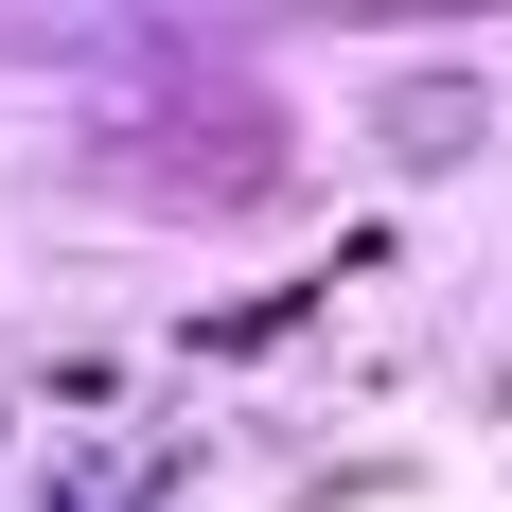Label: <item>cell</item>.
I'll return each mask as SVG.
<instances>
[{
  "label": "cell",
  "instance_id": "cell-1",
  "mask_svg": "<svg viewBox=\"0 0 512 512\" xmlns=\"http://www.w3.org/2000/svg\"><path fill=\"white\" fill-rule=\"evenodd\" d=\"M106 159H124V195H177V212H265V195H283V106L195 89V106H159V124H106Z\"/></svg>",
  "mask_w": 512,
  "mask_h": 512
},
{
  "label": "cell",
  "instance_id": "cell-3",
  "mask_svg": "<svg viewBox=\"0 0 512 512\" xmlns=\"http://www.w3.org/2000/svg\"><path fill=\"white\" fill-rule=\"evenodd\" d=\"M71 512H124V495H71Z\"/></svg>",
  "mask_w": 512,
  "mask_h": 512
},
{
  "label": "cell",
  "instance_id": "cell-2",
  "mask_svg": "<svg viewBox=\"0 0 512 512\" xmlns=\"http://www.w3.org/2000/svg\"><path fill=\"white\" fill-rule=\"evenodd\" d=\"M389 142H407V159H460L477 142V89H460V71H407V89H389Z\"/></svg>",
  "mask_w": 512,
  "mask_h": 512
}]
</instances>
